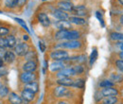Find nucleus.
Returning a JSON list of instances; mask_svg holds the SVG:
<instances>
[{
    "instance_id": "f257e3e1",
    "label": "nucleus",
    "mask_w": 123,
    "mask_h": 104,
    "mask_svg": "<svg viewBox=\"0 0 123 104\" xmlns=\"http://www.w3.org/2000/svg\"><path fill=\"white\" fill-rule=\"evenodd\" d=\"M55 37L60 40H67V41L78 40L80 37V33L78 30H59L56 32Z\"/></svg>"
},
{
    "instance_id": "f03ea898",
    "label": "nucleus",
    "mask_w": 123,
    "mask_h": 104,
    "mask_svg": "<svg viewBox=\"0 0 123 104\" xmlns=\"http://www.w3.org/2000/svg\"><path fill=\"white\" fill-rule=\"evenodd\" d=\"M50 58L53 59L54 61H67L69 60V54L67 51L63 50V49H59V50H55V51H52L50 53Z\"/></svg>"
},
{
    "instance_id": "7ed1b4c3",
    "label": "nucleus",
    "mask_w": 123,
    "mask_h": 104,
    "mask_svg": "<svg viewBox=\"0 0 123 104\" xmlns=\"http://www.w3.org/2000/svg\"><path fill=\"white\" fill-rule=\"evenodd\" d=\"M37 79V76L34 72H23L22 74L20 75V80L26 84V83H29L31 81H35Z\"/></svg>"
},
{
    "instance_id": "20e7f679",
    "label": "nucleus",
    "mask_w": 123,
    "mask_h": 104,
    "mask_svg": "<svg viewBox=\"0 0 123 104\" xmlns=\"http://www.w3.org/2000/svg\"><path fill=\"white\" fill-rule=\"evenodd\" d=\"M53 94H54V96L56 98H65V97H68L70 95V91L67 89L65 86L59 85V86L54 88Z\"/></svg>"
},
{
    "instance_id": "39448f33",
    "label": "nucleus",
    "mask_w": 123,
    "mask_h": 104,
    "mask_svg": "<svg viewBox=\"0 0 123 104\" xmlns=\"http://www.w3.org/2000/svg\"><path fill=\"white\" fill-rule=\"evenodd\" d=\"M75 75H76V72H75L74 67H66V68L62 69L61 71H59L57 77L59 79H62V78H71L72 76H75Z\"/></svg>"
},
{
    "instance_id": "423d86ee",
    "label": "nucleus",
    "mask_w": 123,
    "mask_h": 104,
    "mask_svg": "<svg viewBox=\"0 0 123 104\" xmlns=\"http://www.w3.org/2000/svg\"><path fill=\"white\" fill-rule=\"evenodd\" d=\"M60 46L66 49H78L81 46V43L78 40H71V41H66L62 43Z\"/></svg>"
},
{
    "instance_id": "0eeeda50",
    "label": "nucleus",
    "mask_w": 123,
    "mask_h": 104,
    "mask_svg": "<svg viewBox=\"0 0 123 104\" xmlns=\"http://www.w3.org/2000/svg\"><path fill=\"white\" fill-rule=\"evenodd\" d=\"M75 16H78V17H82V16H86L87 15V9L85 6L83 5H78V6H74L73 7V10L71 12Z\"/></svg>"
},
{
    "instance_id": "6e6552de",
    "label": "nucleus",
    "mask_w": 123,
    "mask_h": 104,
    "mask_svg": "<svg viewBox=\"0 0 123 104\" xmlns=\"http://www.w3.org/2000/svg\"><path fill=\"white\" fill-rule=\"evenodd\" d=\"M14 50L18 56H26L29 52V45L27 43H20L15 46Z\"/></svg>"
},
{
    "instance_id": "1a4fd4ad",
    "label": "nucleus",
    "mask_w": 123,
    "mask_h": 104,
    "mask_svg": "<svg viewBox=\"0 0 123 104\" xmlns=\"http://www.w3.org/2000/svg\"><path fill=\"white\" fill-rule=\"evenodd\" d=\"M63 68H65V63L64 61H54L49 66V69L51 72H59Z\"/></svg>"
},
{
    "instance_id": "9d476101",
    "label": "nucleus",
    "mask_w": 123,
    "mask_h": 104,
    "mask_svg": "<svg viewBox=\"0 0 123 104\" xmlns=\"http://www.w3.org/2000/svg\"><path fill=\"white\" fill-rule=\"evenodd\" d=\"M103 98H107V97H114V96H117L118 95V90L115 87H107V88H103L100 91Z\"/></svg>"
},
{
    "instance_id": "9b49d317",
    "label": "nucleus",
    "mask_w": 123,
    "mask_h": 104,
    "mask_svg": "<svg viewBox=\"0 0 123 104\" xmlns=\"http://www.w3.org/2000/svg\"><path fill=\"white\" fill-rule=\"evenodd\" d=\"M54 26L58 29L59 30H69L72 29V25L69 21L67 20H63V21H57Z\"/></svg>"
},
{
    "instance_id": "f8f14e48",
    "label": "nucleus",
    "mask_w": 123,
    "mask_h": 104,
    "mask_svg": "<svg viewBox=\"0 0 123 104\" xmlns=\"http://www.w3.org/2000/svg\"><path fill=\"white\" fill-rule=\"evenodd\" d=\"M38 20H39L40 24H41L43 27H45V28L49 27L50 24H51V21H50L49 17H48L47 14H46L45 12H40V13L38 14Z\"/></svg>"
},
{
    "instance_id": "ddd939ff",
    "label": "nucleus",
    "mask_w": 123,
    "mask_h": 104,
    "mask_svg": "<svg viewBox=\"0 0 123 104\" xmlns=\"http://www.w3.org/2000/svg\"><path fill=\"white\" fill-rule=\"evenodd\" d=\"M52 14H53V16H54L56 19H58L59 21H63V20H68V19H69L68 14H67L65 12L60 10V9L54 10L53 12H52Z\"/></svg>"
},
{
    "instance_id": "4468645a",
    "label": "nucleus",
    "mask_w": 123,
    "mask_h": 104,
    "mask_svg": "<svg viewBox=\"0 0 123 104\" xmlns=\"http://www.w3.org/2000/svg\"><path fill=\"white\" fill-rule=\"evenodd\" d=\"M21 98H23L24 101H32L34 98H35V93L31 92L30 90L24 89L22 91V94H21Z\"/></svg>"
},
{
    "instance_id": "2eb2a0df",
    "label": "nucleus",
    "mask_w": 123,
    "mask_h": 104,
    "mask_svg": "<svg viewBox=\"0 0 123 104\" xmlns=\"http://www.w3.org/2000/svg\"><path fill=\"white\" fill-rule=\"evenodd\" d=\"M58 7H59V9L62 10V11H63V12H72V10H73V4L71 3V2H69V1H60L59 3H58Z\"/></svg>"
},
{
    "instance_id": "dca6fc26",
    "label": "nucleus",
    "mask_w": 123,
    "mask_h": 104,
    "mask_svg": "<svg viewBox=\"0 0 123 104\" xmlns=\"http://www.w3.org/2000/svg\"><path fill=\"white\" fill-rule=\"evenodd\" d=\"M37 68V63L34 61H28L23 65V71L25 72H34Z\"/></svg>"
},
{
    "instance_id": "f3484780",
    "label": "nucleus",
    "mask_w": 123,
    "mask_h": 104,
    "mask_svg": "<svg viewBox=\"0 0 123 104\" xmlns=\"http://www.w3.org/2000/svg\"><path fill=\"white\" fill-rule=\"evenodd\" d=\"M9 101L11 104H22L23 102V98L21 97H19L16 93L12 92L9 95Z\"/></svg>"
},
{
    "instance_id": "a211bd4d",
    "label": "nucleus",
    "mask_w": 123,
    "mask_h": 104,
    "mask_svg": "<svg viewBox=\"0 0 123 104\" xmlns=\"http://www.w3.org/2000/svg\"><path fill=\"white\" fill-rule=\"evenodd\" d=\"M57 83L62 86H65V87H70L73 86L74 80L71 78H62V79H58Z\"/></svg>"
},
{
    "instance_id": "6ab92c4d",
    "label": "nucleus",
    "mask_w": 123,
    "mask_h": 104,
    "mask_svg": "<svg viewBox=\"0 0 123 104\" xmlns=\"http://www.w3.org/2000/svg\"><path fill=\"white\" fill-rule=\"evenodd\" d=\"M24 89H27V90H30L31 92L33 93H37L39 91V84L38 82L36 81H31V82H29V83H26L25 86H24Z\"/></svg>"
},
{
    "instance_id": "aec40b11",
    "label": "nucleus",
    "mask_w": 123,
    "mask_h": 104,
    "mask_svg": "<svg viewBox=\"0 0 123 104\" xmlns=\"http://www.w3.org/2000/svg\"><path fill=\"white\" fill-rule=\"evenodd\" d=\"M68 21L71 23V24H75V25H79V26H81V25H84L85 24V19L82 18V17H78V16H70Z\"/></svg>"
},
{
    "instance_id": "412c9836",
    "label": "nucleus",
    "mask_w": 123,
    "mask_h": 104,
    "mask_svg": "<svg viewBox=\"0 0 123 104\" xmlns=\"http://www.w3.org/2000/svg\"><path fill=\"white\" fill-rule=\"evenodd\" d=\"M110 38H111V40H113L115 42L123 43V33H121V32H116V31L111 32Z\"/></svg>"
},
{
    "instance_id": "4be33fe9",
    "label": "nucleus",
    "mask_w": 123,
    "mask_h": 104,
    "mask_svg": "<svg viewBox=\"0 0 123 104\" xmlns=\"http://www.w3.org/2000/svg\"><path fill=\"white\" fill-rule=\"evenodd\" d=\"M114 83H120L123 81V75L117 74V73H113L111 75V80Z\"/></svg>"
},
{
    "instance_id": "5701e85b",
    "label": "nucleus",
    "mask_w": 123,
    "mask_h": 104,
    "mask_svg": "<svg viewBox=\"0 0 123 104\" xmlns=\"http://www.w3.org/2000/svg\"><path fill=\"white\" fill-rule=\"evenodd\" d=\"M4 60L8 63H12V62H13L15 61V55L12 51H7V53H6L5 57H4Z\"/></svg>"
},
{
    "instance_id": "b1692460",
    "label": "nucleus",
    "mask_w": 123,
    "mask_h": 104,
    "mask_svg": "<svg viewBox=\"0 0 123 104\" xmlns=\"http://www.w3.org/2000/svg\"><path fill=\"white\" fill-rule=\"evenodd\" d=\"M6 40H7L8 47L12 48V47H15L16 46V39L14 36H12V35H9V36H7Z\"/></svg>"
},
{
    "instance_id": "393cba45",
    "label": "nucleus",
    "mask_w": 123,
    "mask_h": 104,
    "mask_svg": "<svg viewBox=\"0 0 123 104\" xmlns=\"http://www.w3.org/2000/svg\"><path fill=\"white\" fill-rule=\"evenodd\" d=\"M118 102V98L117 96H114V97H107V98H103V102L104 104H117Z\"/></svg>"
},
{
    "instance_id": "a878e982",
    "label": "nucleus",
    "mask_w": 123,
    "mask_h": 104,
    "mask_svg": "<svg viewBox=\"0 0 123 104\" xmlns=\"http://www.w3.org/2000/svg\"><path fill=\"white\" fill-rule=\"evenodd\" d=\"M114 85H115V83L112 80H102V81L99 82V86L102 87V88L114 87Z\"/></svg>"
},
{
    "instance_id": "bb28decb",
    "label": "nucleus",
    "mask_w": 123,
    "mask_h": 104,
    "mask_svg": "<svg viewBox=\"0 0 123 104\" xmlns=\"http://www.w3.org/2000/svg\"><path fill=\"white\" fill-rule=\"evenodd\" d=\"M85 84V81L83 79H77L76 80H74L73 86L72 87H76V88H83Z\"/></svg>"
},
{
    "instance_id": "cd10ccee",
    "label": "nucleus",
    "mask_w": 123,
    "mask_h": 104,
    "mask_svg": "<svg viewBox=\"0 0 123 104\" xmlns=\"http://www.w3.org/2000/svg\"><path fill=\"white\" fill-rule=\"evenodd\" d=\"M98 59V50L96 48H94L92 50V53L90 55V58H89V62H90V65H93V63L97 61Z\"/></svg>"
},
{
    "instance_id": "c85d7f7f",
    "label": "nucleus",
    "mask_w": 123,
    "mask_h": 104,
    "mask_svg": "<svg viewBox=\"0 0 123 104\" xmlns=\"http://www.w3.org/2000/svg\"><path fill=\"white\" fill-rule=\"evenodd\" d=\"M5 5H6V7L11 8V9L15 8V7L18 6V0H6L5 1Z\"/></svg>"
},
{
    "instance_id": "c756f323",
    "label": "nucleus",
    "mask_w": 123,
    "mask_h": 104,
    "mask_svg": "<svg viewBox=\"0 0 123 104\" xmlns=\"http://www.w3.org/2000/svg\"><path fill=\"white\" fill-rule=\"evenodd\" d=\"M9 95V89L5 85H0V96L1 97H6Z\"/></svg>"
},
{
    "instance_id": "7c9ffc66",
    "label": "nucleus",
    "mask_w": 123,
    "mask_h": 104,
    "mask_svg": "<svg viewBox=\"0 0 123 104\" xmlns=\"http://www.w3.org/2000/svg\"><path fill=\"white\" fill-rule=\"evenodd\" d=\"M74 69H75L76 75L82 74V73H83V71H84L83 66H82V65H80V64H78V65H76V66H74Z\"/></svg>"
},
{
    "instance_id": "2f4dec72",
    "label": "nucleus",
    "mask_w": 123,
    "mask_h": 104,
    "mask_svg": "<svg viewBox=\"0 0 123 104\" xmlns=\"http://www.w3.org/2000/svg\"><path fill=\"white\" fill-rule=\"evenodd\" d=\"M116 66H117V68L121 73H123V61L122 60H117V61H116Z\"/></svg>"
},
{
    "instance_id": "473e14b6",
    "label": "nucleus",
    "mask_w": 123,
    "mask_h": 104,
    "mask_svg": "<svg viewBox=\"0 0 123 104\" xmlns=\"http://www.w3.org/2000/svg\"><path fill=\"white\" fill-rule=\"evenodd\" d=\"M15 21H17V22H18V23H19V24H20V25H21V26H22V27H23L25 30H27L28 32H30V30H29V29H28V27H27L26 23H25V22H24L22 19H20V18H15Z\"/></svg>"
},
{
    "instance_id": "72a5a7b5",
    "label": "nucleus",
    "mask_w": 123,
    "mask_h": 104,
    "mask_svg": "<svg viewBox=\"0 0 123 104\" xmlns=\"http://www.w3.org/2000/svg\"><path fill=\"white\" fill-rule=\"evenodd\" d=\"M9 34V30L4 27H0V36H5Z\"/></svg>"
},
{
    "instance_id": "f704fd0d",
    "label": "nucleus",
    "mask_w": 123,
    "mask_h": 104,
    "mask_svg": "<svg viewBox=\"0 0 123 104\" xmlns=\"http://www.w3.org/2000/svg\"><path fill=\"white\" fill-rule=\"evenodd\" d=\"M0 47L2 48H5V47H8V44H7V40L6 38H0Z\"/></svg>"
},
{
    "instance_id": "c9c22d12",
    "label": "nucleus",
    "mask_w": 123,
    "mask_h": 104,
    "mask_svg": "<svg viewBox=\"0 0 123 104\" xmlns=\"http://www.w3.org/2000/svg\"><path fill=\"white\" fill-rule=\"evenodd\" d=\"M96 16H97V18L99 20V22H100L101 26H102V27H104V21H103V17H102V15L100 14V12H96Z\"/></svg>"
},
{
    "instance_id": "e433bc0d",
    "label": "nucleus",
    "mask_w": 123,
    "mask_h": 104,
    "mask_svg": "<svg viewBox=\"0 0 123 104\" xmlns=\"http://www.w3.org/2000/svg\"><path fill=\"white\" fill-rule=\"evenodd\" d=\"M95 97H96L95 98H96V100H97V101H99V100L103 98V97H102V95H101V93H100V91L97 92V93H96V95H95Z\"/></svg>"
},
{
    "instance_id": "4c0bfd02",
    "label": "nucleus",
    "mask_w": 123,
    "mask_h": 104,
    "mask_svg": "<svg viewBox=\"0 0 123 104\" xmlns=\"http://www.w3.org/2000/svg\"><path fill=\"white\" fill-rule=\"evenodd\" d=\"M39 47H40V50H41L42 52H45V51H46V45H45L42 41L39 42Z\"/></svg>"
},
{
    "instance_id": "58836bf2",
    "label": "nucleus",
    "mask_w": 123,
    "mask_h": 104,
    "mask_svg": "<svg viewBox=\"0 0 123 104\" xmlns=\"http://www.w3.org/2000/svg\"><path fill=\"white\" fill-rule=\"evenodd\" d=\"M6 53H7V51L5 50V48L0 47V58H4L5 55H6Z\"/></svg>"
},
{
    "instance_id": "ea45409f",
    "label": "nucleus",
    "mask_w": 123,
    "mask_h": 104,
    "mask_svg": "<svg viewBox=\"0 0 123 104\" xmlns=\"http://www.w3.org/2000/svg\"><path fill=\"white\" fill-rule=\"evenodd\" d=\"M27 0H18V7H22L26 4Z\"/></svg>"
},
{
    "instance_id": "a19ab883",
    "label": "nucleus",
    "mask_w": 123,
    "mask_h": 104,
    "mask_svg": "<svg viewBox=\"0 0 123 104\" xmlns=\"http://www.w3.org/2000/svg\"><path fill=\"white\" fill-rule=\"evenodd\" d=\"M118 46H119V49H120L121 51H123V43H119V44H118Z\"/></svg>"
},
{
    "instance_id": "79ce46f5",
    "label": "nucleus",
    "mask_w": 123,
    "mask_h": 104,
    "mask_svg": "<svg viewBox=\"0 0 123 104\" xmlns=\"http://www.w3.org/2000/svg\"><path fill=\"white\" fill-rule=\"evenodd\" d=\"M119 22H120V24L123 26V15H121V16L119 17Z\"/></svg>"
},
{
    "instance_id": "37998d69",
    "label": "nucleus",
    "mask_w": 123,
    "mask_h": 104,
    "mask_svg": "<svg viewBox=\"0 0 123 104\" xmlns=\"http://www.w3.org/2000/svg\"><path fill=\"white\" fill-rule=\"evenodd\" d=\"M119 58H120V60L123 61V51H120V52H119Z\"/></svg>"
},
{
    "instance_id": "c03bdc74",
    "label": "nucleus",
    "mask_w": 123,
    "mask_h": 104,
    "mask_svg": "<svg viewBox=\"0 0 123 104\" xmlns=\"http://www.w3.org/2000/svg\"><path fill=\"white\" fill-rule=\"evenodd\" d=\"M3 64H4V61H3V60L0 58V67H2V66H3Z\"/></svg>"
},
{
    "instance_id": "a18cd8bd",
    "label": "nucleus",
    "mask_w": 123,
    "mask_h": 104,
    "mask_svg": "<svg viewBox=\"0 0 123 104\" xmlns=\"http://www.w3.org/2000/svg\"><path fill=\"white\" fill-rule=\"evenodd\" d=\"M57 104H69V103H67V102H65V101H60V102H58Z\"/></svg>"
},
{
    "instance_id": "49530a36",
    "label": "nucleus",
    "mask_w": 123,
    "mask_h": 104,
    "mask_svg": "<svg viewBox=\"0 0 123 104\" xmlns=\"http://www.w3.org/2000/svg\"><path fill=\"white\" fill-rule=\"evenodd\" d=\"M23 38H24V40H26V41H27V40L29 39V37H28V35H24V37H23Z\"/></svg>"
},
{
    "instance_id": "de8ad7c7",
    "label": "nucleus",
    "mask_w": 123,
    "mask_h": 104,
    "mask_svg": "<svg viewBox=\"0 0 123 104\" xmlns=\"http://www.w3.org/2000/svg\"><path fill=\"white\" fill-rule=\"evenodd\" d=\"M117 1H118V2H119L121 5H123V0H117Z\"/></svg>"
},
{
    "instance_id": "09e8293b",
    "label": "nucleus",
    "mask_w": 123,
    "mask_h": 104,
    "mask_svg": "<svg viewBox=\"0 0 123 104\" xmlns=\"http://www.w3.org/2000/svg\"><path fill=\"white\" fill-rule=\"evenodd\" d=\"M101 104H104V103H101Z\"/></svg>"
},
{
    "instance_id": "8fccbe9b",
    "label": "nucleus",
    "mask_w": 123,
    "mask_h": 104,
    "mask_svg": "<svg viewBox=\"0 0 123 104\" xmlns=\"http://www.w3.org/2000/svg\"><path fill=\"white\" fill-rule=\"evenodd\" d=\"M0 76H1V74H0Z\"/></svg>"
}]
</instances>
